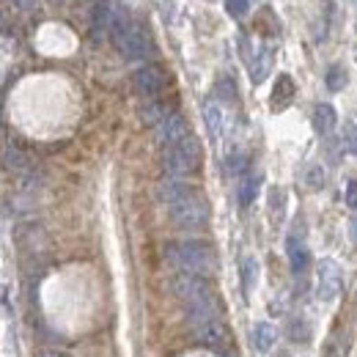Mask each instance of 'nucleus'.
<instances>
[{"mask_svg":"<svg viewBox=\"0 0 357 357\" xmlns=\"http://www.w3.org/2000/svg\"><path fill=\"white\" fill-rule=\"evenodd\" d=\"M157 198L168 206V215L178 228L201 231L209 225V204L195 187H190L178 178H168L157 187Z\"/></svg>","mask_w":357,"mask_h":357,"instance_id":"f257e3e1","label":"nucleus"},{"mask_svg":"<svg viewBox=\"0 0 357 357\" xmlns=\"http://www.w3.org/2000/svg\"><path fill=\"white\" fill-rule=\"evenodd\" d=\"M171 289L178 297L181 308L187 313V321L190 319H204V316H220V305H218V297L209 286L206 278L201 275H190V272H178L171 280Z\"/></svg>","mask_w":357,"mask_h":357,"instance_id":"f03ea898","label":"nucleus"},{"mask_svg":"<svg viewBox=\"0 0 357 357\" xmlns=\"http://www.w3.org/2000/svg\"><path fill=\"white\" fill-rule=\"evenodd\" d=\"M110 42L113 47L124 55V58H146L149 50H151V36H149V28H143L140 22L130 20L127 11L121 8H113V22H110Z\"/></svg>","mask_w":357,"mask_h":357,"instance_id":"7ed1b4c3","label":"nucleus"},{"mask_svg":"<svg viewBox=\"0 0 357 357\" xmlns=\"http://www.w3.org/2000/svg\"><path fill=\"white\" fill-rule=\"evenodd\" d=\"M165 259L178 267L181 272H190V275H212L215 272V250L212 245L206 242H198V239H184V242H171L165 248Z\"/></svg>","mask_w":357,"mask_h":357,"instance_id":"20e7f679","label":"nucleus"},{"mask_svg":"<svg viewBox=\"0 0 357 357\" xmlns=\"http://www.w3.org/2000/svg\"><path fill=\"white\" fill-rule=\"evenodd\" d=\"M198 165H201V143L195 140V135L184 137L181 143L171 146V149H165V154H162V168H165L168 176L174 178L195 174Z\"/></svg>","mask_w":357,"mask_h":357,"instance_id":"39448f33","label":"nucleus"},{"mask_svg":"<svg viewBox=\"0 0 357 357\" xmlns=\"http://www.w3.org/2000/svg\"><path fill=\"white\" fill-rule=\"evenodd\" d=\"M192 338L204 347H212V349H223L228 344V330H225L223 319L220 316H204V319H190L187 321Z\"/></svg>","mask_w":357,"mask_h":357,"instance_id":"423d86ee","label":"nucleus"},{"mask_svg":"<svg viewBox=\"0 0 357 357\" xmlns=\"http://www.w3.org/2000/svg\"><path fill=\"white\" fill-rule=\"evenodd\" d=\"M316 289H319V300H324V303L338 300V294H341V289H344V272H341V267H338L333 259L319 261V280H316Z\"/></svg>","mask_w":357,"mask_h":357,"instance_id":"0eeeda50","label":"nucleus"},{"mask_svg":"<svg viewBox=\"0 0 357 357\" xmlns=\"http://www.w3.org/2000/svg\"><path fill=\"white\" fill-rule=\"evenodd\" d=\"M132 83H135V91H137L140 96L154 99V96H160V93L165 91V86H168V77H165V72H162L160 66L146 63V66H140V69L132 75Z\"/></svg>","mask_w":357,"mask_h":357,"instance_id":"6e6552de","label":"nucleus"},{"mask_svg":"<svg viewBox=\"0 0 357 357\" xmlns=\"http://www.w3.org/2000/svg\"><path fill=\"white\" fill-rule=\"evenodd\" d=\"M190 127H187V121L178 116V113H168L160 124H157V140L165 146V149H171V146H176L181 143L184 137H190Z\"/></svg>","mask_w":357,"mask_h":357,"instance_id":"1a4fd4ad","label":"nucleus"},{"mask_svg":"<svg viewBox=\"0 0 357 357\" xmlns=\"http://www.w3.org/2000/svg\"><path fill=\"white\" fill-rule=\"evenodd\" d=\"M286 250H289V264H291V272L294 275H303L305 269H308V248H305V242L303 239H297V234H291L289 236V242H286Z\"/></svg>","mask_w":357,"mask_h":357,"instance_id":"9d476101","label":"nucleus"},{"mask_svg":"<svg viewBox=\"0 0 357 357\" xmlns=\"http://www.w3.org/2000/svg\"><path fill=\"white\" fill-rule=\"evenodd\" d=\"M269 69H272V47L261 45L256 50V55H253V63H250V77H253V83H264Z\"/></svg>","mask_w":357,"mask_h":357,"instance_id":"9b49d317","label":"nucleus"},{"mask_svg":"<svg viewBox=\"0 0 357 357\" xmlns=\"http://www.w3.org/2000/svg\"><path fill=\"white\" fill-rule=\"evenodd\" d=\"M204 121H206V130L209 135L215 137V140H220L223 137V110H220V105L215 102V99H209V102H204Z\"/></svg>","mask_w":357,"mask_h":357,"instance_id":"f8f14e48","label":"nucleus"},{"mask_svg":"<svg viewBox=\"0 0 357 357\" xmlns=\"http://www.w3.org/2000/svg\"><path fill=\"white\" fill-rule=\"evenodd\" d=\"M335 124H338L335 110L330 105H316V110H313V127L321 135H330L335 130Z\"/></svg>","mask_w":357,"mask_h":357,"instance_id":"ddd939ff","label":"nucleus"},{"mask_svg":"<svg viewBox=\"0 0 357 357\" xmlns=\"http://www.w3.org/2000/svg\"><path fill=\"white\" fill-rule=\"evenodd\" d=\"M275 341H278L275 327H272L269 321H259V324H256V330H253V347H256L259 352H269Z\"/></svg>","mask_w":357,"mask_h":357,"instance_id":"4468645a","label":"nucleus"},{"mask_svg":"<svg viewBox=\"0 0 357 357\" xmlns=\"http://www.w3.org/2000/svg\"><path fill=\"white\" fill-rule=\"evenodd\" d=\"M294 96V80L289 75H280L278 83H275V91H272V99H275V107H286Z\"/></svg>","mask_w":357,"mask_h":357,"instance_id":"2eb2a0df","label":"nucleus"},{"mask_svg":"<svg viewBox=\"0 0 357 357\" xmlns=\"http://www.w3.org/2000/svg\"><path fill=\"white\" fill-rule=\"evenodd\" d=\"M256 190H259V178L253 176V174H245L242 181H239V206H242V209H248V206L253 204Z\"/></svg>","mask_w":357,"mask_h":357,"instance_id":"dca6fc26","label":"nucleus"},{"mask_svg":"<svg viewBox=\"0 0 357 357\" xmlns=\"http://www.w3.org/2000/svg\"><path fill=\"white\" fill-rule=\"evenodd\" d=\"M256 283H259V261L253 256H248L242 261V286H245V294H250Z\"/></svg>","mask_w":357,"mask_h":357,"instance_id":"f3484780","label":"nucleus"},{"mask_svg":"<svg viewBox=\"0 0 357 357\" xmlns=\"http://www.w3.org/2000/svg\"><path fill=\"white\" fill-rule=\"evenodd\" d=\"M3 160H6V168H8V171H25V168H28V160H25V154H22L17 146H6V151H3Z\"/></svg>","mask_w":357,"mask_h":357,"instance_id":"a211bd4d","label":"nucleus"},{"mask_svg":"<svg viewBox=\"0 0 357 357\" xmlns=\"http://www.w3.org/2000/svg\"><path fill=\"white\" fill-rule=\"evenodd\" d=\"M344 86H347V69L344 66H330L327 69V89L330 91H344Z\"/></svg>","mask_w":357,"mask_h":357,"instance_id":"6ab92c4d","label":"nucleus"},{"mask_svg":"<svg viewBox=\"0 0 357 357\" xmlns=\"http://www.w3.org/2000/svg\"><path fill=\"white\" fill-rule=\"evenodd\" d=\"M341 143H344V151H349V154H355L357 157V124H352V121H347V124H344Z\"/></svg>","mask_w":357,"mask_h":357,"instance_id":"aec40b11","label":"nucleus"},{"mask_svg":"<svg viewBox=\"0 0 357 357\" xmlns=\"http://www.w3.org/2000/svg\"><path fill=\"white\" fill-rule=\"evenodd\" d=\"M218 96H223L225 102H234L236 99V86L231 77H220L218 80Z\"/></svg>","mask_w":357,"mask_h":357,"instance_id":"412c9836","label":"nucleus"},{"mask_svg":"<svg viewBox=\"0 0 357 357\" xmlns=\"http://www.w3.org/2000/svg\"><path fill=\"white\" fill-rule=\"evenodd\" d=\"M305 181H308L311 190H319V187L324 184V171H321V165H311L308 174H305Z\"/></svg>","mask_w":357,"mask_h":357,"instance_id":"4be33fe9","label":"nucleus"},{"mask_svg":"<svg viewBox=\"0 0 357 357\" xmlns=\"http://www.w3.org/2000/svg\"><path fill=\"white\" fill-rule=\"evenodd\" d=\"M225 8L234 20H242L248 14V0H225Z\"/></svg>","mask_w":357,"mask_h":357,"instance_id":"5701e85b","label":"nucleus"},{"mask_svg":"<svg viewBox=\"0 0 357 357\" xmlns=\"http://www.w3.org/2000/svg\"><path fill=\"white\" fill-rule=\"evenodd\" d=\"M228 168H231V174H245L248 171V157L245 154H231V160H228Z\"/></svg>","mask_w":357,"mask_h":357,"instance_id":"b1692460","label":"nucleus"},{"mask_svg":"<svg viewBox=\"0 0 357 357\" xmlns=\"http://www.w3.org/2000/svg\"><path fill=\"white\" fill-rule=\"evenodd\" d=\"M308 335H311V333H308V327H305L303 319L291 324V338H294V341H308Z\"/></svg>","mask_w":357,"mask_h":357,"instance_id":"393cba45","label":"nucleus"},{"mask_svg":"<svg viewBox=\"0 0 357 357\" xmlns=\"http://www.w3.org/2000/svg\"><path fill=\"white\" fill-rule=\"evenodd\" d=\"M344 198H347V206L357 212V181H349V184H347V192H344Z\"/></svg>","mask_w":357,"mask_h":357,"instance_id":"a878e982","label":"nucleus"},{"mask_svg":"<svg viewBox=\"0 0 357 357\" xmlns=\"http://www.w3.org/2000/svg\"><path fill=\"white\" fill-rule=\"evenodd\" d=\"M39 357H69V355H66V352H58V349H45Z\"/></svg>","mask_w":357,"mask_h":357,"instance_id":"bb28decb","label":"nucleus"},{"mask_svg":"<svg viewBox=\"0 0 357 357\" xmlns=\"http://www.w3.org/2000/svg\"><path fill=\"white\" fill-rule=\"evenodd\" d=\"M349 231H352V239H355V242H357V218H355V220H352V228H349Z\"/></svg>","mask_w":357,"mask_h":357,"instance_id":"cd10ccee","label":"nucleus"}]
</instances>
